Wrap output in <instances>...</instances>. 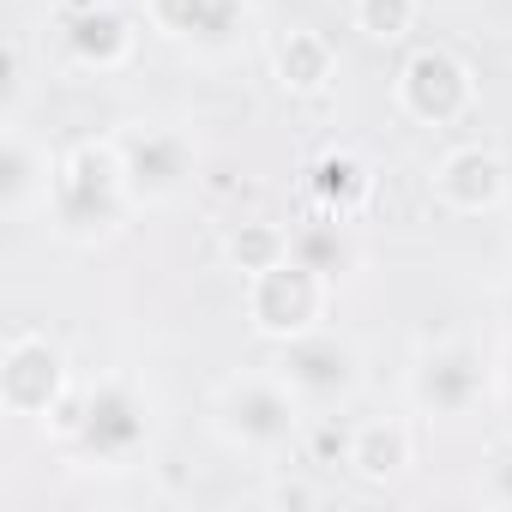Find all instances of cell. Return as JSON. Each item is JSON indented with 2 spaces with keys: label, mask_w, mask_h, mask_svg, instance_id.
Returning a JSON list of instances; mask_svg holds the SVG:
<instances>
[{
  "label": "cell",
  "mask_w": 512,
  "mask_h": 512,
  "mask_svg": "<svg viewBox=\"0 0 512 512\" xmlns=\"http://www.w3.org/2000/svg\"><path fill=\"white\" fill-rule=\"evenodd\" d=\"M49 434L85 470H133L151 452L157 404L133 374H97L91 386L67 392V404L49 416Z\"/></svg>",
  "instance_id": "cell-1"
},
{
  "label": "cell",
  "mask_w": 512,
  "mask_h": 512,
  "mask_svg": "<svg viewBox=\"0 0 512 512\" xmlns=\"http://www.w3.org/2000/svg\"><path fill=\"white\" fill-rule=\"evenodd\" d=\"M139 211L115 133L103 139H73L55 157V187H49V229L67 247H103L127 229V217Z\"/></svg>",
  "instance_id": "cell-2"
},
{
  "label": "cell",
  "mask_w": 512,
  "mask_h": 512,
  "mask_svg": "<svg viewBox=\"0 0 512 512\" xmlns=\"http://www.w3.org/2000/svg\"><path fill=\"white\" fill-rule=\"evenodd\" d=\"M302 398L290 392V380L278 368H253V374H229L211 392V434L241 452V458H284L302 434Z\"/></svg>",
  "instance_id": "cell-3"
},
{
  "label": "cell",
  "mask_w": 512,
  "mask_h": 512,
  "mask_svg": "<svg viewBox=\"0 0 512 512\" xmlns=\"http://www.w3.org/2000/svg\"><path fill=\"white\" fill-rule=\"evenodd\" d=\"M404 392H410L416 416H428V422H464L494 392V362L476 344H464V338H434V344H422L410 356Z\"/></svg>",
  "instance_id": "cell-4"
},
{
  "label": "cell",
  "mask_w": 512,
  "mask_h": 512,
  "mask_svg": "<svg viewBox=\"0 0 512 512\" xmlns=\"http://www.w3.org/2000/svg\"><path fill=\"white\" fill-rule=\"evenodd\" d=\"M332 278L326 272H314L308 260H278V266H266V272H253L247 278V326L260 332V338H272V344H290V338H308V332H320L326 326V314H332Z\"/></svg>",
  "instance_id": "cell-5"
},
{
  "label": "cell",
  "mask_w": 512,
  "mask_h": 512,
  "mask_svg": "<svg viewBox=\"0 0 512 512\" xmlns=\"http://www.w3.org/2000/svg\"><path fill=\"white\" fill-rule=\"evenodd\" d=\"M115 151H121L139 211L175 205L199 175V139L181 121H127V127H115Z\"/></svg>",
  "instance_id": "cell-6"
},
{
  "label": "cell",
  "mask_w": 512,
  "mask_h": 512,
  "mask_svg": "<svg viewBox=\"0 0 512 512\" xmlns=\"http://www.w3.org/2000/svg\"><path fill=\"white\" fill-rule=\"evenodd\" d=\"M145 25L199 61H235L253 43V0H145Z\"/></svg>",
  "instance_id": "cell-7"
},
{
  "label": "cell",
  "mask_w": 512,
  "mask_h": 512,
  "mask_svg": "<svg viewBox=\"0 0 512 512\" xmlns=\"http://www.w3.org/2000/svg\"><path fill=\"white\" fill-rule=\"evenodd\" d=\"M73 392L67 350L43 332H13L0 350V410L19 422H49Z\"/></svg>",
  "instance_id": "cell-8"
},
{
  "label": "cell",
  "mask_w": 512,
  "mask_h": 512,
  "mask_svg": "<svg viewBox=\"0 0 512 512\" xmlns=\"http://www.w3.org/2000/svg\"><path fill=\"white\" fill-rule=\"evenodd\" d=\"M392 91H398V109L416 127H458L476 109V73H470V61L452 55V49H440V43L410 49Z\"/></svg>",
  "instance_id": "cell-9"
},
{
  "label": "cell",
  "mask_w": 512,
  "mask_h": 512,
  "mask_svg": "<svg viewBox=\"0 0 512 512\" xmlns=\"http://www.w3.org/2000/svg\"><path fill=\"white\" fill-rule=\"evenodd\" d=\"M278 374L290 380V392H296L308 410H338V404H350V398L362 392V350H356L344 332L320 326V332L284 344Z\"/></svg>",
  "instance_id": "cell-10"
},
{
  "label": "cell",
  "mask_w": 512,
  "mask_h": 512,
  "mask_svg": "<svg viewBox=\"0 0 512 512\" xmlns=\"http://www.w3.org/2000/svg\"><path fill=\"white\" fill-rule=\"evenodd\" d=\"M512 193V169L494 145H452L434 163V199L458 217H488Z\"/></svg>",
  "instance_id": "cell-11"
},
{
  "label": "cell",
  "mask_w": 512,
  "mask_h": 512,
  "mask_svg": "<svg viewBox=\"0 0 512 512\" xmlns=\"http://www.w3.org/2000/svg\"><path fill=\"white\" fill-rule=\"evenodd\" d=\"M61 49L79 73H121L133 67L139 55V31L121 7H109V0H85L79 13H67L61 25Z\"/></svg>",
  "instance_id": "cell-12"
},
{
  "label": "cell",
  "mask_w": 512,
  "mask_h": 512,
  "mask_svg": "<svg viewBox=\"0 0 512 512\" xmlns=\"http://www.w3.org/2000/svg\"><path fill=\"white\" fill-rule=\"evenodd\" d=\"M49 187H55V157L19 121H7V139H0V211H7V223L49 211Z\"/></svg>",
  "instance_id": "cell-13"
},
{
  "label": "cell",
  "mask_w": 512,
  "mask_h": 512,
  "mask_svg": "<svg viewBox=\"0 0 512 512\" xmlns=\"http://www.w3.org/2000/svg\"><path fill=\"white\" fill-rule=\"evenodd\" d=\"M344 464H350L356 482H368V488H392V482H404L410 464H416V428H410L404 416H368V422L350 428V440H344Z\"/></svg>",
  "instance_id": "cell-14"
},
{
  "label": "cell",
  "mask_w": 512,
  "mask_h": 512,
  "mask_svg": "<svg viewBox=\"0 0 512 512\" xmlns=\"http://www.w3.org/2000/svg\"><path fill=\"white\" fill-rule=\"evenodd\" d=\"M272 79L290 97H326L332 79H338V55L320 31H284L272 43Z\"/></svg>",
  "instance_id": "cell-15"
},
{
  "label": "cell",
  "mask_w": 512,
  "mask_h": 512,
  "mask_svg": "<svg viewBox=\"0 0 512 512\" xmlns=\"http://www.w3.org/2000/svg\"><path fill=\"white\" fill-rule=\"evenodd\" d=\"M308 193H314V211L326 217H362L374 199V169L356 151H320L308 169Z\"/></svg>",
  "instance_id": "cell-16"
},
{
  "label": "cell",
  "mask_w": 512,
  "mask_h": 512,
  "mask_svg": "<svg viewBox=\"0 0 512 512\" xmlns=\"http://www.w3.org/2000/svg\"><path fill=\"white\" fill-rule=\"evenodd\" d=\"M290 253L296 260H308L314 272H326L332 284L344 278V272H356L362 266V241H356V217H314V223H302V229H290Z\"/></svg>",
  "instance_id": "cell-17"
},
{
  "label": "cell",
  "mask_w": 512,
  "mask_h": 512,
  "mask_svg": "<svg viewBox=\"0 0 512 512\" xmlns=\"http://www.w3.org/2000/svg\"><path fill=\"white\" fill-rule=\"evenodd\" d=\"M223 260H229L241 278L266 272V266L290 260V229H284V223H266V217H253V223H235V229L223 235Z\"/></svg>",
  "instance_id": "cell-18"
},
{
  "label": "cell",
  "mask_w": 512,
  "mask_h": 512,
  "mask_svg": "<svg viewBox=\"0 0 512 512\" xmlns=\"http://www.w3.org/2000/svg\"><path fill=\"white\" fill-rule=\"evenodd\" d=\"M350 19L362 37L398 43L404 31H416V0H350Z\"/></svg>",
  "instance_id": "cell-19"
},
{
  "label": "cell",
  "mask_w": 512,
  "mask_h": 512,
  "mask_svg": "<svg viewBox=\"0 0 512 512\" xmlns=\"http://www.w3.org/2000/svg\"><path fill=\"white\" fill-rule=\"evenodd\" d=\"M482 500L512 506V446H500V452L488 458V470H482Z\"/></svg>",
  "instance_id": "cell-20"
},
{
  "label": "cell",
  "mask_w": 512,
  "mask_h": 512,
  "mask_svg": "<svg viewBox=\"0 0 512 512\" xmlns=\"http://www.w3.org/2000/svg\"><path fill=\"white\" fill-rule=\"evenodd\" d=\"M494 392H506V398H512V338H506V350L494 356Z\"/></svg>",
  "instance_id": "cell-21"
},
{
  "label": "cell",
  "mask_w": 512,
  "mask_h": 512,
  "mask_svg": "<svg viewBox=\"0 0 512 512\" xmlns=\"http://www.w3.org/2000/svg\"><path fill=\"white\" fill-rule=\"evenodd\" d=\"M494 308H500V320H506V332H512V284H500V296H494Z\"/></svg>",
  "instance_id": "cell-22"
}]
</instances>
